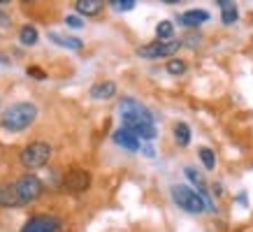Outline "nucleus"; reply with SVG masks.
<instances>
[{"label": "nucleus", "mask_w": 253, "mask_h": 232, "mask_svg": "<svg viewBox=\"0 0 253 232\" xmlns=\"http://www.w3.org/2000/svg\"><path fill=\"white\" fill-rule=\"evenodd\" d=\"M119 116H121V128L130 130L137 139L151 142L158 137V128H156V118L151 114V109L135 98H121Z\"/></svg>", "instance_id": "nucleus-1"}, {"label": "nucleus", "mask_w": 253, "mask_h": 232, "mask_svg": "<svg viewBox=\"0 0 253 232\" xmlns=\"http://www.w3.org/2000/svg\"><path fill=\"white\" fill-rule=\"evenodd\" d=\"M35 118H38V107L33 102H14L2 112L0 125L9 132H21L35 123Z\"/></svg>", "instance_id": "nucleus-2"}, {"label": "nucleus", "mask_w": 253, "mask_h": 232, "mask_svg": "<svg viewBox=\"0 0 253 232\" xmlns=\"http://www.w3.org/2000/svg\"><path fill=\"white\" fill-rule=\"evenodd\" d=\"M51 144H46V142H31L28 147L21 149V154H19V160L26 170H40V167H44L46 162L51 160Z\"/></svg>", "instance_id": "nucleus-3"}, {"label": "nucleus", "mask_w": 253, "mask_h": 232, "mask_svg": "<svg viewBox=\"0 0 253 232\" xmlns=\"http://www.w3.org/2000/svg\"><path fill=\"white\" fill-rule=\"evenodd\" d=\"M169 193H172V200L179 209H184L186 214H202V211H207V204L205 200L200 197L195 191H193L191 186H181L176 184L169 188Z\"/></svg>", "instance_id": "nucleus-4"}, {"label": "nucleus", "mask_w": 253, "mask_h": 232, "mask_svg": "<svg viewBox=\"0 0 253 232\" xmlns=\"http://www.w3.org/2000/svg\"><path fill=\"white\" fill-rule=\"evenodd\" d=\"M181 46H184L181 39H168V42L154 39L149 44L137 46V56H142V58H172Z\"/></svg>", "instance_id": "nucleus-5"}, {"label": "nucleus", "mask_w": 253, "mask_h": 232, "mask_svg": "<svg viewBox=\"0 0 253 232\" xmlns=\"http://www.w3.org/2000/svg\"><path fill=\"white\" fill-rule=\"evenodd\" d=\"M14 188H16V195H19L21 204L35 202L40 195L44 193V186H42V181H40L35 174H23V177L14 184Z\"/></svg>", "instance_id": "nucleus-6"}, {"label": "nucleus", "mask_w": 253, "mask_h": 232, "mask_svg": "<svg viewBox=\"0 0 253 232\" xmlns=\"http://www.w3.org/2000/svg\"><path fill=\"white\" fill-rule=\"evenodd\" d=\"M61 218L51 214H40V216L28 218L19 232H58L61 230Z\"/></svg>", "instance_id": "nucleus-7"}, {"label": "nucleus", "mask_w": 253, "mask_h": 232, "mask_svg": "<svg viewBox=\"0 0 253 232\" xmlns=\"http://www.w3.org/2000/svg\"><path fill=\"white\" fill-rule=\"evenodd\" d=\"M63 186H65V191H70V193H84V191H88V186H91V172L82 170V167H75V170H70L65 174Z\"/></svg>", "instance_id": "nucleus-8"}, {"label": "nucleus", "mask_w": 253, "mask_h": 232, "mask_svg": "<svg viewBox=\"0 0 253 232\" xmlns=\"http://www.w3.org/2000/svg\"><path fill=\"white\" fill-rule=\"evenodd\" d=\"M112 142H114L116 147L126 149V151H132V154L142 149V142H139L130 130H126V128H119V130L112 132Z\"/></svg>", "instance_id": "nucleus-9"}, {"label": "nucleus", "mask_w": 253, "mask_h": 232, "mask_svg": "<svg viewBox=\"0 0 253 232\" xmlns=\"http://www.w3.org/2000/svg\"><path fill=\"white\" fill-rule=\"evenodd\" d=\"M176 21L181 23L184 28H198V26L209 21V12H205V9H188V12L176 16Z\"/></svg>", "instance_id": "nucleus-10"}, {"label": "nucleus", "mask_w": 253, "mask_h": 232, "mask_svg": "<svg viewBox=\"0 0 253 232\" xmlns=\"http://www.w3.org/2000/svg\"><path fill=\"white\" fill-rule=\"evenodd\" d=\"M88 95H91L93 100H109V98H114L116 95V84L114 81H109V79H105V81H95V84L91 86Z\"/></svg>", "instance_id": "nucleus-11"}, {"label": "nucleus", "mask_w": 253, "mask_h": 232, "mask_svg": "<svg viewBox=\"0 0 253 232\" xmlns=\"http://www.w3.org/2000/svg\"><path fill=\"white\" fill-rule=\"evenodd\" d=\"M0 207H21L14 184H0Z\"/></svg>", "instance_id": "nucleus-12"}, {"label": "nucleus", "mask_w": 253, "mask_h": 232, "mask_svg": "<svg viewBox=\"0 0 253 232\" xmlns=\"http://www.w3.org/2000/svg\"><path fill=\"white\" fill-rule=\"evenodd\" d=\"M49 39H51L54 44L65 46V49H75V51H79V49L84 46V42H82L79 38H72V35H63V33H56V31L49 33Z\"/></svg>", "instance_id": "nucleus-13"}, {"label": "nucleus", "mask_w": 253, "mask_h": 232, "mask_svg": "<svg viewBox=\"0 0 253 232\" xmlns=\"http://www.w3.org/2000/svg\"><path fill=\"white\" fill-rule=\"evenodd\" d=\"M102 2L100 0H77L75 2V9H77V14H84V16H95L102 12Z\"/></svg>", "instance_id": "nucleus-14"}, {"label": "nucleus", "mask_w": 253, "mask_h": 232, "mask_svg": "<svg viewBox=\"0 0 253 232\" xmlns=\"http://www.w3.org/2000/svg\"><path fill=\"white\" fill-rule=\"evenodd\" d=\"M216 5L221 7V21H223V26H232V23L237 21V5H235V2L218 0Z\"/></svg>", "instance_id": "nucleus-15"}, {"label": "nucleus", "mask_w": 253, "mask_h": 232, "mask_svg": "<svg viewBox=\"0 0 253 232\" xmlns=\"http://www.w3.org/2000/svg\"><path fill=\"white\" fill-rule=\"evenodd\" d=\"M172 132H174V142L179 144V147H188L191 144V125L184 123V121H179V123H174V128H172Z\"/></svg>", "instance_id": "nucleus-16"}, {"label": "nucleus", "mask_w": 253, "mask_h": 232, "mask_svg": "<svg viewBox=\"0 0 253 232\" xmlns=\"http://www.w3.org/2000/svg\"><path fill=\"white\" fill-rule=\"evenodd\" d=\"M40 39V33L35 26H31V23H26V26H21V31H19V42H21L23 46H33L38 44Z\"/></svg>", "instance_id": "nucleus-17"}, {"label": "nucleus", "mask_w": 253, "mask_h": 232, "mask_svg": "<svg viewBox=\"0 0 253 232\" xmlns=\"http://www.w3.org/2000/svg\"><path fill=\"white\" fill-rule=\"evenodd\" d=\"M165 70H168L172 77H181L186 70H188V63H186L184 58H179V56H172V58H168V63H165Z\"/></svg>", "instance_id": "nucleus-18"}, {"label": "nucleus", "mask_w": 253, "mask_h": 232, "mask_svg": "<svg viewBox=\"0 0 253 232\" xmlns=\"http://www.w3.org/2000/svg\"><path fill=\"white\" fill-rule=\"evenodd\" d=\"M198 155H200V160H202V165H205V170L214 172V167H216V154H214V149L200 147L198 149Z\"/></svg>", "instance_id": "nucleus-19"}, {"label": "nucleus", "mask_w": 253, "mask_h": 232, "mask_svg": "<svg viewBox=\"0 0 253 232\" xmlns=\"http://www.w3.org/2000/svg\"><path fill=\"white\" fill-rule=\"evenodd\" d=\"M172 35H174V26H172V21H161L158 26H156V38L158 39L168 42V39H172Z\"/></svg>", "instance_id": "nucleus-20"}, {"label": "nucleus", "mask_w": 253, "mask_h": 232, "mask_svg": "<svg viewBox=\"0 0 253 232\" xmlns=\"http://www.w3.org/2000/svg\"><path fill=\"white\" fill-rule=\"evenodd\" d=\"M109 5L114 9H119V12H128V9L135 7V0H112Z\"/></svg>", "instance_id": "nucleus-21"}, {"label": "nucleus", "mask_w": 253, "mask_h": 232, "mask_svg": "<svg viewBox=\"0 0 253 232\" xmlns=\"http://www.w3.org/2000/svg\"><path fill=\"white\" fill-rule=\"evenodd\" d=\"M65 23H68L70 28H84V21H82V19H79V16H75V14L65 16Z\"/></svg>", "instance_id": "nucleus-22"}, {"label": "nucleus", "mask_w": 253, "mask_h": 232, "mask_svg": "<svg viewBox=\"0 0 253 232\" xmlns=\"http://www.w3.org/2000/svg\"><path fill=\"white\" fill-rule=\"evenodd\" d=\"M28 75H31V77H38V79H46V75L38 68H28Z\"/></svg>", "instance_id": "nucleus-23"}, {"label": "nucleus", "mask_w": 253, "mask_h": 232, "mask_svg": "<svg viewBox=\"0 0 253 232\" xmlns=\"http://www.w3.org/2000/svg\"><path fill=\"white\" fill-rule=\"evenodd\" d=\"M139 151H144V154H146V155H149V158H154V155H156L154 147H149V144H146V147H142V149H139Z\"/></svg>", "instance_id": "nucleus-24"}, {"label": "nucleus", "mask_w": 253, "mask_h": 232, "mask_svg": "<svg viewBox=\"0 0 253 232\" xmlns=\"http://www.w3.org/2000/svg\"><path fill=\"white\" fill-rule=\"evenodd\" d=\"M0 23H7V19H5V14H2V9H0Z\"/></svg>", "instance_id": "nucleus-25"}]
</instances>
